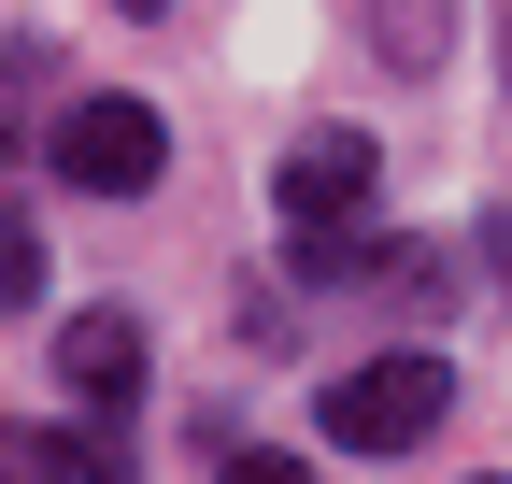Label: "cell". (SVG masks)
I'll use <instances>...</instances> for the list:
<instances>
[{"label": "cell", "instance_id": "3", "mask_svg": "<svg viewBox=\"0 0 512 484\" xmlns=\"http://www.w3.org/2000/svg\"><path fill=\"white\" fill-rule=\"evenodd\" d=\"M370 186H384V157H370L356 129H313V143L271 171V214H285L299 242H328V228H356V214H370Z\"/></svg>", "mask_w": 512, "mask_h": 484}, {"label": "cell", "instance_id": "4", "mask_svg": "<svg viewBox=\"0 0 512 484\" xmlns=\"http://www.w3.org/2000/svg\"><path fill=\"white\" fill-rule=\"evenodd\" d=\"M57 356H72V399H128V385H143V328H128V314H72V342H57Z\"/></svg>", "mask_w": 512, "mask_h": 484}, {"label": "cell", "instance_id": "6", "mask_svg": "<svg viewBox=\"0 0 512 484\" xmlns=\"http://www.w3.org/2000/svg\"><path fill=\"white\" fill-rule=\"evenodd\" d=\"M214 484H313V470H299V456H228Z\"/></svg>", "mask_w": 512, "mask_h": 484}, {"label": "cell", "instance_id": "1", "mask_svg": "<svg viewBox=\"0 0 512 484\" xmlns=\"http://www.w3.org/2000/svg\"><path fill=\"white\" fill-rule=\"evenodd\" d=\"M57 186H86V200H143L157 171H171V129H157V100H128V86H86L72 114H57Z\"/></svg>", "mask_w": 512, "mask_h": 484}, {"label": "cell", "instance_id": "2", "mask_svg": "<svg viewBox=\"0 0 512 484\" xmlns=\"http://www.w3.org/2000/svg\"><path fill=\"white\" fill-rule=\"evenodd\" d=\"M441 413H456V371L441 356H370V371H342L328 385V442H356V456H399V442H427Z\"/></svg>", "mask_w": 512, "mask_h": 484}, {"label": "cell", "instance_id": "5", "mask_svg": "<svg viewBox=\"0 0 512 484\" xmlns=\"http://www.w3.org/2000/svg\"><path fill=\"white\" fill-rule=\"evenodd\" d=\"M29 299H43V228L0 214V314H29Z\"/></svg>", "mask_w": 512, "mask_h": 484}, {"label": "cell", "instance_id": "7", "mask_svg": "<svg viewBox=\"0 0 512 484\" xmlns=\"http://www.w3.org/2000/svg\"><path fill=\"white\" fill-rule=\"evenodd\" d=\"M128 15H157V0H128Z\"/></svg>", "mask_w": 512, "mask_h": 484}]
</instances>
